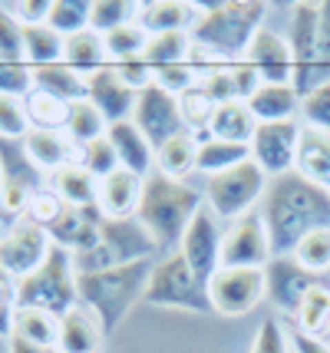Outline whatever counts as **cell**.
Wrapping results in <instances>:
<instances>
[{"label": "cell", "instance_id": "obj_3", "mask_svg": "<svg viewBox=\"0 0 330 353\" xmlns=\"http://www.w3.org/2000/svg\"><path fill=\"white\" fill-rule=\"evenodd\" d=\"M198 208H202V195L192 185L169 179L162 172H152L142 185V201L136 218L145 225V231L152 234L158 248H178L192 218L198 215Z\"/></svg>", "mask_w": 330, "mask_h": 353}, {"label": "cell", "instance_id": "obj_44", "mask_svg": "<svg viewBox=\"0 0 330 353\" xmlns=\"http://www.w3.org/2000/svg\"><path fill=\"white\" fill-rule=\"evenodd\" d=\"M300 116H304V125L330 132V79L300 99Z\"/></svg>", "mask_w": 330, "mask_h": 353}, {"label": "cell", "instance_id": "obj_52", "mask_svg": "<svg viewBox=\"0 0 330 353\" xmlns=\"http://www.w3.org/2000/svg\"><path fill=\"white\" fill-rule=\"evenodd\" d=\"M50 7H53V0H23L14 7V17L23 27H40V23H47Z\"/></svg>", "mask_w": 330, "mask_h": 353}, {"label": "cell", "instance_id": "obj_9", "mask_svg": "<svg viewBox=\"0 0 330 353\" xmlns=\"http://www.w3.org/2000/svg\"><path fill=\"white\" fill-rule=\"evenodd\" d=\"M212 310L225 317H245L267 297L265 271L258 268H221L208 284Z\"/></svg>", "mask_w": 330, "mask_h": 353}, {"label": "cell", "instance_id": "obj_32", "mask_svg": "<svg viewBox=\"0 0 330 353\" xmlns=\"http://www.w3.org/2000/svg\"><path fill=\"white\" fill-rule=\"evenodd\" d=\"M294 321H298L300 334H307V337H330V284L317 281L314 288L304 294Z\"/></svg>", "mask_w": 330, "mask_h": 353}, {"label": "cell", "instance_id": "obj_11", "mask_svg": "<svg viewBox=\"0 0 330 353\" xmlns=\"http://www.w3.org/2000/svg\"><path fill=\"white\" fill-rule=\"evenodd\" d=\"M298 142H300V123H258L251 136V162L265 172L267 179H281L298 165Z\"/></svg>", "mask_w": 330, "mask_h": 353}, {"label": "cell", "instance_id": "obj_49", "mask_svg": "<svg viewBox=\"0 0 330 353\" xmlns=\"http://www.w3.org/2000/svg\"><path fill=\"white\" fill-rule=\"evenodd\" d=\"M152 83H158L165 92H172V96H185V92L198 83V73L192 70L189 63H182V66H165V70H156L152 73Z\"/></svg>", "mask_w": 330, "mask_h": 353}, {"label": "cell", "instance_id": "obj_23", "mask_svg": "<svg viewBox=\"0 0 330 353\" xmlns=\"http://www.w3.org/2000/svg\"><path fill=\"white\" fill-rule=\"evenodd\" d=\"M258 123H287L300 109V96L291 83H261L245 103Z\"/></svg>", "mask_w": 330, "mask_h": 353}, {"label": "cell", "instance_id": "obj_20", "mask_svg": "<svg viewBox=\"0 0 330 353\" xmlns=\"http://www.w3.org/2000/svg\"><path fill=\"white\" fill-rule=\"evenodd\" d=\"M106 139H110L112 152L119 159V169H129L136 172L139 179H149L152 175V165H156V149H152V142L139 132V125L126 119V123H112L106 129Z\"/></svg>", "mask_w": 330, "mask_h": 353}, {"label": "cell", "instance_id": "obj_22", "mask_svg": "<svg viewBox=\"0 0 330 353\" xmlns=\"http://www.w3.org/2000/svg\"><path fill=\"white\" fill-rule=\"evenodd\" d=\"M294 172L300 179H307V182H314L330 192V132L300 125L298 165H294Z\"/></svg>", "mask_w": 330, "mask_h": 353}, {"label": "cell", "instance_id": "obj_38", "mask_svg": "<svg viewBox=\"0 0 330 353\" xmlns=\"http://www.w3.org/2000/svg\"><path fill=\"white\" fill-rule=\"evenodd\" d=\"M106 129H110V123L103 119V112H99L90 99H79V103H73V106H70L66 136L73 139L79 149H83V145H90V142H96V139H103V136H106Z\"/></svg>", "mask_w": 330, "mask_h": 353}, {"label": "cell", "instance_id": "obj_39", "mask_svg": "<svg viewBox=\"0 0 330 353\" xmlns=\"http://www.w3.org/2000/svg\"><path fill=\"white\" fill-rule=\"evenodd\" d=\"M90 14H93V0H53L47 27L66 40L73 33L90 30Z\"/></svg>", "mask_w": 330, "mask_h": 353}, {"label": "cell", "instance_id": "obj_31", "mask_svg": "<svg viewBox=\"0 0 330 353\" xmlns=\"http://www.w3.org/2000/svg\"><path fill=\"white\" fill-rule=\"evenodd\" d=\"M53 192L66 201V205H73V208H96V199H99V179L90 175V172L83 169V165H66L53 175Z\"/></svg>", "mask_w": 330, "mask_h": 353}, {"label": "cell", "instance_id": "obj_46", "mask_svg": "<svg viewBox=\"0 0 330 353\" xmlns=\"http://www.w3.org/2000/svg\"><path fill=\"white\" fill-rule=\"evenodd\" d=\"M30 132L27 106L17 96H0V139H23Z\"/></svg>", "mask_w": 330, "mask_h": 353}, {"label": "cell", "instance_id": "obj_55", "mask_svg": "<svg viewBox=\"0 0 330 353\" xmlns=\"http://www.w3.org/2000/svg\"><path fill=\"white\" fill-rule=\"evenodd\" d=\"M10 353H60V347H40V343H27L20 337H10Z\"/></svg>", "mask_w": 330, "mask_h": 353}, {"label": "cell", "instance_id": "obj_14", "mask_svg": "<svg viewBox=\"0 0 330 353\" xmlns=\"http://www.w3.org/2000/svg\"><path fill=\"white\" fill-rule=\"evenodd\" d=\"M221 241H225V234L218 228V218L202 205L198 215L192 218L182 245H178V254L205 284H212V277L221 271Z\"/></svg>", "mask_w": 330, "mask_h": 353}, {"label": "cell", "instance_id": "obj_33", "mask_svg": "<svg viewBox=\"0 0 330 353\" xmlns=\"http://www.w3.org/2000/svg\"><path fill=\"white\" fill-rule=\"evenodd\" d=\"M248 159H251V149H248V145L221 142V139H202V142H198V159H195V172H205L208 179H215L221 172L248 162Z\"/></svg>", "mask_w": 330, "mask_h": 353}, {"label": "cell", "instance_id": "obj_5", "mask_svg": "<svg viewBox=\"0 0 330 353\" xmlns=\"http://www.w3.org/2000/svg\"><path fill=\"white\" fill-rule=\"evenodd\" d=\"M156 251L158 245L152 241V234L145 231L139 218H103L96 245L90 251L73 254V264H76V274H93V271H106V268L152 261Z\"/></svg>", "mask_w": 330, "mask_h": 353}, {"label": "cell", "instance_id": "obj_24", "mask_svg": "<svg viewBox=\"0 0 330 353\" xmlns=\"http://www.w3.org/2000/svg\"><path fill=\"white\" fill-rule=\"evenodd\" d=\"M103 343V327L96 321L93 310H86L83 304L60 317V353H96Z\"/></svg>", "mask_w": 330, "mask_h": 353}, {"label": "cell", "instance_id": "obj_43", "mask_svg": "<svg viewBox=\"0 0 330 353\" xmlns=\"http://www.w3.org/2000/svg\"><path fill=\"white\" fill-rule=\"evenodd\" d=\"M79 165L103 182L106 175H112V172L119 169V159H116V152H112L110 139L103 136V139H96V142H90V145H83V152H79Z\"/></svg>", "mask_w": 330, "mask_h": 353}, {"label": "cell", "instance_id": "obj_4", "mask_svg": "<svg viewBox=\"0 0 330 353\" xmlns=\"http://www.w3.org/2000/svg\"><path fill=\"white\" fill-rule=\"evenodd\" d=\"M267 14V3L261 0H225L205 7V14L192 27V43L221 57L225 63H238L254 33L261 30V20Z\"/></svg>", "mask_w": 330, "mask_h": 353}, {"label": "cell", "instance_id": "obj_57", "mask_svg": "<svg viewBox=\"0 0 330 353\" xmlns=\"http://www.w3.org/2000/svg\"><path fill=\"white\" fill-rule=\"evenodd\" d=\"M0 353H10V340H0Z\"/></svg>", "mask_w": 330, "mask_h": 353}, {"label": "cell", "instance_id": "obj_8", "mask_svg": "<svg viewBox=\"0 0 330 353\" xmlns=\"http://www.w3.org/2000/svg\"><path fill=\"white\" fill-rule=\"evenodd\" d=\"M267 182H271V179L248 159V162H241L235 169H228V172H221V175H215V179H208L205 208H208L215 218H221V221L245 218L248 212H254L258 201L265 199Z\"/></svg>", "mask_w": 330, "mask_h": 353}, {"label": "cell", "instance_id": "obj_56", "mask_svg": "<svg viewBox=\"0 0 330 353\" xmlns=\"http://www.w3.org/2000/svg\"><path fill=\"white\" fill-rule=\"evenodd\" d=\"M0 294H10V297H17V277H10L3 268H0Z\"/></svg>", "mask_w": 330, "mask_h": 353}, {"label": "cell", "instance_id": "obj_51", "mask_svg": "<svg viewBox=\"0 0 330 353\" xmlns=\"http://www.w3.org/2000/svg\"><path fill=\"white\" fill-rule=\"evenodd\" d=\"M116 70H119V77L126 79L132 90H145L149 83H152V66L142 60V57H129V60H119V63H112Z\"/></svg>", "mask_w": 330, "mask_h": 353}, {"label": "cell", "instance_id": "obj_30", "mask_svg": "<svg viewBox=\"0 0 330 353\" xmlns=\"http://www.w3.org/2000/svg\"><path fill=\"white\" fill-rule=\"evenodd\" d=\"M33 90H43L63 103H79L86 99V77H79L66 63H53V66L33 70Z\"/></svg>", "mask_w": 330, "mask_h": 353}, {"label": "cell", "instance_id": "obj_7", "mask_svg": "<svg viewBox=\"0 0 330 353\" xmlns=\"http://www.w3.org/2000/svg\"><path fill=\"white\" fill-rule=\"evenodd\" d=\"M145 301L152 307H175V310H192V314H208L212 310L208 284L185 264V258L178 251L152 268L149 288H145Z\"/></svg>", "mask_w": 330, "mask_h": 353}, {"label": "cell", "instance_id": "obj_34", "mask_svg": "<svg viewBox=\"0 0 330 353\" xmlns=\"http://www.w3.org/2000/svg\"><path fill=\"white\" fill-rule=\"evenodd\" d=\"M27 119H30V129H43V132H66V123H70V106L73 103H63L56 96H50L43 90H33L27 99Z\"/></svg>", "mask_w": 330, "mask_h": 353}, {"label": "cell", "instance_id": "obj_16", "mask_svg": "<svg viewBox=\"0 0 330 353\" xmlns=\"http://www.w3.org/2000/svg\"><path fill=\"white\" fill-rule=\"evenodd\" d=\"M265 281H267V301L281 310V314H291V317H294L300 307V301H304V294L311 291L320 277L311 274V271H304V268L294 261V254H274L265 268Z\"/></svg>", "mask_w": 330, "mask_h": 353}, {"label": "cell", "instance_id": "obj_42", "mask_svg": "<svg viewBox=\"0 0 330 353\" xmlns=\"http://www.w3.org/2000/svg\"><path fill=\"white\" fill-rule=\"evenodd\" d=\"M106 40V53H110L112 63L129 60V57H142L145 53V43H149V33L142 30L139 23H126L119 30H112L103 37Z\"/></svg>", "mask_w": 330, "mask_h": 353}, {"label": "cell", "instance_id": "obj_26", "mask_svg": "<svg viewBox=\"0 0 330 353\" xmlns=\"http://www.w3.org/2000/svg\"><path fill=\"white\" fill-rule=\"evenodd\" d=\"M254 129H258V119L245 103H221L208 119V139L235 142V145H251Z\"/></svg>", "mask_w": 330, "mask_h": 353}, {"label": "cell", "instance_id": "obj_25", "mask_svg": "<svg viewBox=\"0 0 330 353\" xmlns=\"http://www.w3.org/2000/svg\"><path fill=\"white\" fill-rule=\"evenodd\" d=\"M63 63L70 70H76L79 77L90 79L93 73L106 70L112 60H110V53H106V40L96 30H83L63 40Z\"/></svg>", "mask_w": 330, "mask_h": 353}, {"label": "cell", "instance_id": "obj_18", "mask_svg": "<svg viewBox=\"0 0 330 353\" xmlns=\"http://www.w3.org/2000/svg\"><path fill=\"white\" fill-rule=\"evenodd\" d=\"M245 63H251L258 70L261 83H291L294 79V57H291V43L271 30L254 33L251 46L245 53Z\"/></svg>", "mask_w": 330, "mask_h": 353}, {"label": "cell", "instance_id": "obj_28", "mask_svg": "<svg viewBox=\"0 0 330 353\" xmlns=\"http://www.w3.org/2000/svg\"><path fill=\"white\" fill-rule=\"evenodd\" d=\"M192 20V7L182 0H152V3H142L139 10V23L149 37L158 33H185Z\"/></svg>", "mask_w": 330, "mask_h": 353}, {"label": "cell", "instance_id": "obj_45", "mask_svg": "<svg viewBox=\"0 0 330 353\" xmlns=\"http://www.w3.org/2000/svg\"><path fill=\"white\" fill-rule=\"evenodd\" d=\"M33 92V70L27 63L0 60V96H17L27 99Z\"/></svg>", "mask_w": 330, "mask_h": 353}, {"label": "cell", "instance_id": "obj_54", "mask_svg": "<svg viewBox=\"0 0 330 353\" xmlns=\"http://www.w3.org/2000/svg\"><path fill=\"white\" fill-rule=\"evenodd\" d=\"M294 347L298 353H330V343L324 337H307V334H298L294 337Z\"/></svg>", "mask_w": 330, "mask_h": 353}, {"label": "cell", "instance_id": "obj_21", "mask_svg": "<svg viewBox=\"0 0 330 353\" xmlns=\"http://www.w3.org/2000/svg\"><path fill=\"white\" fill-rule=\"evenodd\" d=\"M23 145L40 172H60L66 165H76L83 152L66 132H43V129H30L23 136Z\"/></svg>", "mask_w": 330, "mask_h": 353}, {"label": "cell", "instance_id": "obj_59", "mask_svg": "<svg viewBox=\"0 0 330 353\" xmlns=\"http://www.w3.org/2000/svg\"><path fill=\"white\" fill-rule=\"evenodd\" d=\"M0 238H3V231H0Z\"/></svg>", "mask_w": 330, "mask_h": 353}, {"label": "cell", "instance_id": "obj_47", "mask_svg": "<svg viewBox=\"0 0 330 353\" xmlns=\"http://www.w3.org/2000/svg\"><path fill=\"white\" fill-rule=\"evenodd\" d=\"M0 60L23 63V23L7 7H0Z\"/></svg>", "mask_w": 330, "mask_h": 353}, {"label": "cell", "instance_id": "obj_17", "mask_svg": "<svg viewBox=\"0 0 330 353\" xmlns=\"http://www.w3.org/2000/svg\"><path fill=\"white\" fill-rule=\"evenodd\" d=\"M86 99H90V103L103 112V119L112 125V123L132 119L139 90H132L126 79L119 77V70L110 63L106 70H99V73H93V77L86 79Z\"/></svg>", "mask_w": 330, "mask_h": 353}, {"label": "cell", "instance_id": "obj_58", "mask_svg": "<svg viewBox=\"0 0 330 353\" xmlns=\"http://www.w3.org/2000/svg\"><path fill=\"white\" fill-rule=\"evenodd\" d=\"M0 188H3V169H0Z\"/></svg>", "mask_w": 330, "mask_h": 353}, {"label": "cell", "instance_id": "obj_12", "mask_svg": "<svg viewBox=\"0 0 330 353\" xmlns=\"http://www.w3.org/2000/svg\"><path fill=\"white\" fill-rule=\"evenodd\" d=\"M274 258L271 251V238L261 221V212H248L245 218H235L225 241H221V268H258L265 271L267 261Z\"/></svg>", "mask_w": 330, "mask_h": 353}, {"label": "cell", "instance_id": "obj_41", "mask_svg": "<svg viewBox=\"0 0 330 353\" xmlns=\"http://www.w3.org/2000/svg\"><path fill=\"white\" fill-rule=\"evenodd\" d=\"M294 261L317 277L330 271V228H317L311 234H304L294 248Z\"/></svg>", "mask_w": 330, "mask_h": 353}, {"label": "cell", "instance_id": "obj_35", "mask_svg": "<svg viewBox=\"0 0 330 353\" xmlns=\"http://www.w3.org/2000/svg\"><path fill=\"white\" fill-rule=\"evenodd\" d=\"M23 63H27L30 70L63 63V37L53 33L47 23H40V27H23Z\"/></svg>", "mask_w": 330, "mask_h": 353}, {"label": "cell", "instance_id": "obj_6", "mask_svg": "<svg viewBox=\"0 0 330 353\" xmlns=\"http://www.w3.org/2000/svg\"><path fill=\"white\" fill-rule=\"evenodd\" d=\"M79 304L76 294V264L73 251L53 245L47 261L40 264L33 274L17 281V307L47 310L53 317H63Z\"/></svg>", "mask_w": 330, "mask_h": 353}, {"label": "cell", "instance_id": "obj_27", "mask_svg": "<svg viewBox=\"0 0 330 353\" xmlns=\"http://www.w3.org/2000/svg\"><path fill=\"white\" fill-rule=\"evenodd\" d=\"M0 169H3V182L23 185L30 192H43V172L37 169L23 139H0Z\"/></svg>", "mask_w": 330, "mask_h": 353}, {"label": "cell", "instance_id": "obj_37", "mask_svg": "<svg viewBox=\"0 0 330 353\" xmlns=\"http://www.w3.org/2000/svg\"><path fill=\"white\" fill-rule=\"evenodd\" d=\"M192 53V33H158V37H149L145 43V53L142 60L156 70H165V66H182L189 63Z\"/></svg>", "mask_w": 330, "mask_h": 353}, {"label": "cell", "instance_id": "obj_2", "mask_svg": "<svg viewBox=\"0 0 330 353\" xmlns=\"http://www.w3.org/2000/svg\"><path fill=\"white\" fill-rule=\"evenodd\" d=\"M152 261H136L123 268H106L93 274H76V294L79 304L93 310L103 334H112L119 323L126 321V314L136 307V301H145Z\"/></svg>", "mask_w": 330, "mask_h": 353}, {"label": "cell", "instance_id": "obj_29", "mask_svg": "<svg viewBox=\"0 0 330 353\" xmlns=\"http://www.w3.org/2000/svg\"><path fill=\"white\" fill-rule=\"evenodd\" d=\"M195 159H198V139L192 136L189 129L185 132H178L172 136L165 145H158L156 149V172L162 175H169V179H185L189 172H195Z\"/></svg>", "mask_w": 330, "mask_h": 353}, {"label": "cell", "instance_id": "obj_13", "mask_svg": "<svg viewBox=\"0 0 330 353\" xmlns=\"http://www.w3.org/2000/svg\"><path fill=\"white\" fill-rule=\"evenodd\" d=\"M132 123L139 125V132L152 149L165 145L172 136L185 132V119H182V106H178V96L165 92L158 83H149L136 99V112H132Z\"/></svg>", "mask_w": 330, "mask_h": 353}, {"label": "cell", "instance_id": "obj_40", "mask_svg": "<svg viewBox=\"0 0 330 353\" xmlns=\"http://www.w3.org/2000/svg\"><path fill=\"white\" fill-rule=\"evenodd\" d=\"M139 3L132 0H93V14H90V30H96L99 37L119 30L126 23L139 20Z\"/></svg>", "mask_w": 330, "mask_h": 353}, {"label": "cell", "instance_id": "obj_48", "mask_svg": "<svg viewBox=\"0 0 330 353\" xmlns=\"http://www.w3.org/2000/svg\"><path fill=\"white\" fill-rule=\"evenodd\" d=\"M330 79V0L320 3V27H317V60H314V86Z\"/></svg>", "mask_w": 330, "mask_h": 353}, {"label": "cell", "instance_id": "obj_10", "mask_svg": "<svg viewBox=\"0 0 330 353\" xmlns=\"http://www.w3.org/2000/svg\"><path fill=\"white\" fill-rule=\"evenodd\" d=\"M50 251H53V238L47 234V228L30 218H20L0 238V268L20 281L47 261Z\"/></svg>", "mask_w": 330, "mask_h": 353}, {"label": "cell", "instance_id": "obj_36", "mask_svg": "<svg viewBox=\"0 0 330 353\" xmlns=\"http://www.w3.org/2000/svg\"><path fill=\"white\" fill-rule=\"evenodd\" d=\"M14 337L40 347H56L60 343V317H53L47 310L17 307L14 314Z\"/></svg>", "mask_w": 330, "mask_h": 353}, {"label": "cell", "instance_id": "obj_15", "mask_svg": "<svg viewBox=\"0 0 330 353\" xmlns=\"http://www.w3.org/2000/svg\"><path fill=\"white\" fill-rule=\"evenodd\" d=\"M317 27H320V3L304 0L291 17V57H294V79L291 86L304 99L314 90V60H317Z\"/></svg>", "mask_w": 330, "mask_h": 353}, {"label": "cell", "instance_id": "obj_1", "mask_svg": "<svg viewBox=\"0 0 330 353\" xmlns=\"http://www.w3.org/2000/svg\"><path fill=\"white\" fill-rule=\"evenodd\" d=\"M261 221L271 238V251L294 254L304 234L330 228V192L300 179L298 172L271 179L265 199H261Z\"/></svg>", "mask_w": 330, "mask_h": 353}, {"label": "cell", "instance_id": "obj_50", "mask_svg": "<svg viewBox=\"0 0 330 353\" xmlns=\"http://www.w3.org/2000/svg\"><path fill=\"white\" fill-rule=\"evenodd\" d=\"M251 353H287V337H284L281 323L278 321H261L258 334H254V347Z\"/></svg>", "mask_w": 330, "mask_h": 353}, {"label": "cell", "instance_id": "obj_19", "mask_svg": "<svg viewBox=\"0 0 330 353\" xmlns=\"http://www.w3.org/2000/svg\"><path fill=\"white\" fill-rule=\"evenodd\" d=\"M142 185L145 179H139L136 172L116 169L112 175H106L99 182V199L96 208L103 218H136L139 215V201H142Z\"/></svg>", "mask_w": 330, "mask_h": 353}, {"label": "cell", "instance_id": "obj_60", "mask_svg": "<svg viewBox=\"0 0 330 353\" xmlns=\"http://www.w3.org/2000/svg\"><path fill=\"white\" fill-rule=\"evenodd\" d=\"M327 343H330V337H327Z\"/></svg>", "mask_w": 330, "mask_h": 353}, {"label": "cell", "instance_id": "obj_53", "mask_svg": "<svg viewBox=\"0 0 330 353\" xmlns=\"http://www.w3.org/2000/svg\"><path fill=\"white\" fill-rule=\"evenodd\" d=\"M14 314H17V297L0 294V340L14 337Z\"/></svg>", "mask_w": 330, "mask_h": 353}]
</instances>
